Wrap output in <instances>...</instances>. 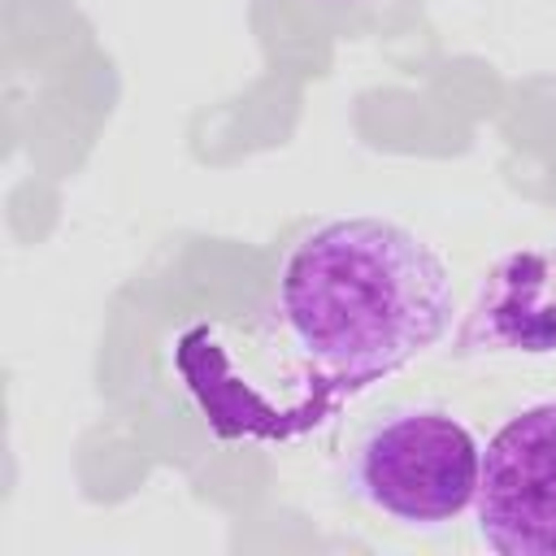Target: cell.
Listing matches in <instances>:
<instances>
[{"label":"cell","mask_w":556,"mask_h":556,"mask_svg":"<svg viewBox=\"0 0 556 556\" xmlns=\"http://www.w3.org/2000/svg\"><path fill=\"white\" fill-rule=\"evenodd\" d=\"M452 313L443 256L369 213L295 235L274 278V321L343 400L426 356L452 330Z\"/></svg>","instance_id":"obj_1"},{"label":"cell","mask_w":556,"mask_h":556,"mask_svg":"<svg viewBox=\"0 0 556 556\" xmlns=\"http://www.w3.org/2000/svg\"><path fill=\"white\" fill-rule=\"evenodd\" d=\"M482 447L439 404H400L369 421L348 456V486L400 526H443L473 508Z\"/></svg>","instance_id":"obj_2"},{"label":"cell","mask_w":556,"mask_h":556,"mask_svg":"<svg viewBox=\"0 0 556 556\" xmlns=\"http://www.w3.org/2000/svg\"><path fill=\"white\" fill-rule=\"evenodd\" d=\"M473 521L500 556H556V400L513 413L486 439Z\"/></svg>","instance_id":"obj_3"},{"label":"cell","mask_w":556,"mask_h":556,"mask_svg":"<svg viewBox=\"0 0 556 556\" xmlns=\"http://www.w3.org/2000/svg\"><path fill=\"white\" fill-rule=\"evenodd\" d=\"M452 356H556V248L504 252L478 278Z\"/></svg>","instance_id":"obj_4"}]
</instances>
